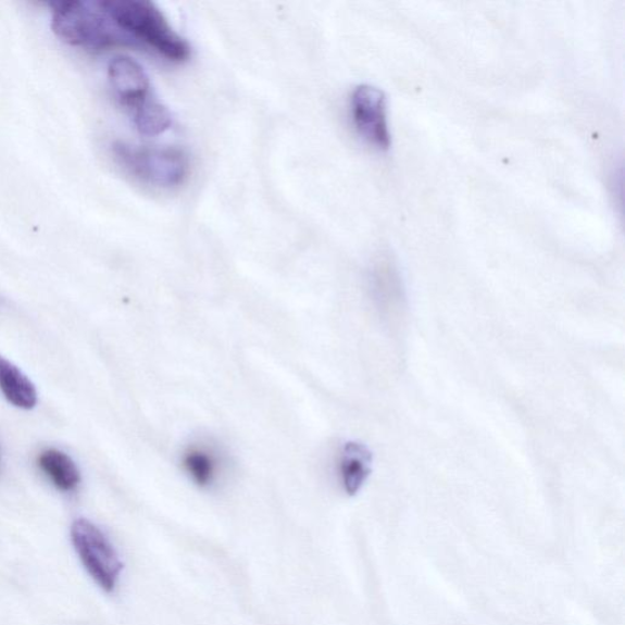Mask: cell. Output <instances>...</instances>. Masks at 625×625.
<instances>
[{"label": "cell", "mask_w": 625, "mask_h": 625, "mask_svg": "<svg viewBox=\"0 0 625 625\" xmlns=\"http://www.w3.org/2000/svg\"><path fill=\"white\" fill-rule=\"evenodd\" d=\"M114 25L134 46L151 48L171 62H185L191 48L147 0H101Z\"/></svg>", "instance_id": "cell-1"}, {"label": "cell", "mask_w": 625, "mask_h": 625, "mask_svg": "<svg viewBox=\"0 0 625 625\" xmlns=\"http://www.w3.org/2000/svg\"><path fill=\"white\" fill-rule=\"evenodd\" d=\"M51 9L53 32L67 45L91 51L134 46L118 32L101 0H57Z\"/></svg>", "instance_id": "cell-2"}, {"label": "cell", "mask_w": 625, "mask_h": 625, "mask_svg": "<svg viewBox=\"0 0 625 625\" xmlns=\"http://www.w3.org/2000/svg\"><path fill=\"white\" fill-rule=\"evenodd\" d=\"M113 154L126 173L157 187L180 185L188 174V159L176 148H148L116 142Z\"/></svg>", "instance_id": "cell-3"}, {"label": "cell", "mask_w": 625, "mask_h": 625, "mask_svg": "<svg viewBox=\"0 0 625 625\" xmlns=\"http://www.w3.org/2000/svg\"><path fill=\"white\" fill-rule=\"evenodd\" d=\"M72 540L87 572L103 590L116 588L124 564L103 532L87 520H77L72 527Z\"/></svg>", "instance_id": "cell-4"}, {"label": "cell", "mask_w": 625, "mask_h": 625, "mask_svg": "<svg viewBox=\"0 0 625 625\" xmlns=\"http://www.w3.org/2000/svg\"><path fill=\"white\" fill-rule=\"evenodd\" d=\"M352 118L364 140L378 150H389L391 136L386 115V98L378 87L362 85L351 99Z\"/></svg>", "instance_id": "cell-5"}, {"label": "cell", "mask_w": 625, "mask_h": 625, "mask_svg": "<svg viewBox=\"0 0 625 625\" xmlns=\"http://www.w3.org/2000/svg\"><path fill=\"white\" fill-rule=\"evenodd\" d=\"M108 77L117 101L133 112L151 98L150 78L145 68L130 57H115L109 63Z\"/></svg>", "instance_id": "cell-6"}, {"label": "cell", "mask_w": 625, "mask_h": 625, "mask_svg": "<svg viewBox=\"0 0 625 625\" xmlns=\"http://www.w3.org/2000/svg\"><path fill=\"white\" fill-rule=\"evenodd\" d=\"M374 300L389 316H400L404 309V289L399 270L390 261L375 265L371 276Z\"/></svg>", "instance_id": "cell-7"}, {"label": "cell", "mask_w": 625, "mask_h": 625, "mask_svg": "<svg viewBox=\"0 0 625 625\" xmlns=\"http://www.w3.org/2000/svg\"><path fill=\"white\" fill-rule=\"evenodd\" d=\"M183 467L195 484L210 488L221 478L223 455L211 445H191L183 454Z\"/></svg>", "instance_id": "cell-8"}, {"label": "cell", "mask_w": 625, "mask_h": 625, "mask_svg": "<svg viewBox=\"0 0 625 625\" xmlns=\"http://www.w3.org/2000/svg\"><path fill=\"white\" fill-rule=\"evenodd\" d=\"M373 455L359 442L345 445L339 460V473L343 489L353 496L362 489L372 473Z\"/></svg>", "instance_id": "cell-9"}, {"label": "cell", "mask_w": 625, "mask_h": 625, "mask_svg": "<svg viewBox=\"0 0 625 625\" xmlns=\"http://www.w3.org/2000/svg\"><path fill=\"white\" fill-rule=\"evenodd\" d=\"M0 391L17 409L33 410L38 401L34 383L2 354H0Z\"/></svg>", "instance_id": "cell-10"}, {"label": "cell", "mask_w": 625, "mask_h": 625, "mask_svg": "<svg viewBox=\"0 0 625 625\" xmlns=\"http://www.w3.org/2000/svg\"><path fill=\"white\" fill-rule=\"evenodd\" d=\"M38 465L51 478L59 490L72 491L82 480V474L71 455L47 450L38 458Z\"/></svg>", "instance_id": "cell-11"}, {"label": "cell", "mask_w": 625, "mask_h": 625, "mask_svg": "<svg viewBox=\"0 0 625 625\" xmlns=\"http://www.w3.org/2000/svg\"><path fill=\"white\" fill-rule=\"evenodd\" d=\"M134 122L137 130L145 136H158L171 128L173 124L172 113L161 102L150 98L135 109Z\"/></svg>", "instance_id": "cell-12"}]
</instances>
